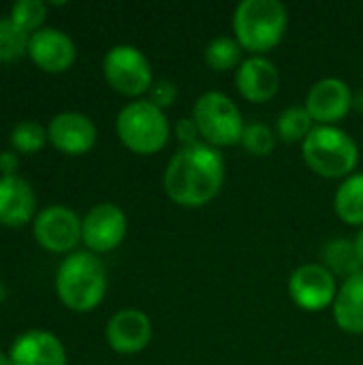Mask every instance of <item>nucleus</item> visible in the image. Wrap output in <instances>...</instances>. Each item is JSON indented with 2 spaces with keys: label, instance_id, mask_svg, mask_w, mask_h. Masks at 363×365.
<instances>
[{
  "label": "nucleus",
  "instance_id": "obj_26",
  "mask_svg": "<svg viewBox=\"0 0 363 365\" xmlns=\"http://www.w3.org/2000/svg\"><path fill=\"white\" fill-rule=\"evenodd\" d=\"M30 36L21 32L11 17L0 19V62H13L28 51Z\"/></svg>",
  "mask_w": 363,
  "mask_h": 365
},
{
  "label": "nucleus",
  "instance_id": "obj_31",
  "mask_svg": "<svg viewBox=\"0 0 363 365\" xmlns=\"http://www.w3.org/2000/svg\"><path fill=\"white\" fill-rule=\"evenodd\" d=\"M353 109L363 111V90L362 92H357V94H353Z\"/></svg>",
  "mask_w": 363,
  "mask_h": 365
},
{
  "label": "nucleus",
  "instance_id": "obj_7",
  "mask_svg": "<svg viewBox=\"0 0 363 365\" xmlns=\"http://www.w3.org/2000/svg\"><path fill=\"white\" fill-rule=\"evenodd\" d=\"M105 81L122 96L139 98L154 83V71L148 56L135 45H113L103 58Z\"/></svg>",
  "mask_w": 363,
  "mask_h": 365
},
{
  "label": "nucleus",
  "instance_id": "obj_32",
  "mask_svg": "<svg viewBox=\"0 0 363 365\" xmlns=\"http://www.w3.org/2000/svg\"><path fill=\"white\" fill-rule=\"evenodd\" d=\"M0 365H11V359H9V355L0 353Z\"/></svg>",
  "mask_w": 363,
  "mask_h": 365
},
{
  "label": "nucleus",
  "instance_id": "obj_21",
  "mask_svg": "<svg viewBox=\"0 0 363 365\" xmlns=\"http://www.w3.org/2000/svg\"><path fill=\"white\" fill-rule=\"evenodd\" d=\"M323 265L334 274V276H353V274H359L363 267L357 259V252H355V244L353 240H344V237H336L332 242H327L323 246Z\"/></svg>",
  "mask_w": 363,
  "mask_h": 365
},
{
  "label": "nucleus",
  "instance_id": "obj_27",
  "mask_svg": "<svg viewBox=\"0 0 363 365\" xmlns=\"http://www.w3.org/2000/svg\"><path fill=\"white\" fill-rule=\"evenodd\" d=\"M178 98V86L173 79H167V77H160V79H154L152 88L148 90V101L154 103L158 109H169Z\"/></svg>",
  "mask_w": 363,
  "mask_h": 365
},
{
  "label": "nucleus",
  "instance_id": "obj_1",
  "mask_svg": "<svg viewBox=\"0 0 363 365\" xmlns=\"http://www.w3.org/2000/svg\"><path fill=\"white\" fill-rule=\"evenodd\" d=\"M227 165L220 150L199 141L180 148L163 173L165 195L180 207H203L225 186Z\"/></svg>",
  "mask_w": 363,
  "mask_h": 365
},
{
  "label": "nucleus",
  "instance_id": "obj_4",
  "mask_svg": "<svg viewBox=\"0 0 363 365\" xmlns=\"http://www.w3.org/2000/svg\"><path fill=\"white\" fill-rule=\"evenodd\" d=\"M306 167L325 180H347L359 165V145L340 126H315L302 143Z\"/></svg>",
  "mask_w": 363,
  "mask_h": 365
},
{
  "label": "nucleus",
  "instance_id": "obj_29",
  "mask_svg": "<svg viewBox=\"0 0 363 365\" xmlns=\"http://www.w3.org/2000/svg\"><path fill=\"white\" fill-rule=\"evenodd\" d=\"M17 167H19V158H17V154H13V152H0V173L2 175H15V171H17Z\"/></svg>",
  "mask_w": 363,
  "mask_h": 365
},
{
  "label": "nucleus",
  "instance_id": "obj_28",
  "mask_svg": "<svg viewBox=\"0 0 363 365\" xmlns=\"http://www.w3.org/2000/svg\"><path fill=\"white\" fill-rule=\"evenodd\" d=\"M173 133H175V137L180 139L182 148H184V145H195V143H199V139H201L199 128H197V124H195L193 118H180V120L175 122V126H173Z\"/></svg>",
  "mask_w": 363,
  "mask_h": 365
},
{
  "label": "nucleus",
  "instance_id": "obj_3",
  "mask_svg": "<svg viewBox=\"0 0 363 365\" xmlns=\"http://www.w3.org/2000/svg\"><path fill=\"white\" fill-rule=\"evenodd\" d=\"M233 36L250 56H265L280 45L289 11L280 0H242L233 11Z\"/></svg>",
  "mask_w": 363,
  "mask_h": 365
},
{
  "label": "nucleus",
  "instance_id": "obj_17",
  "mask_svg": "<svg viewBox=\"0 0 363 365\" xmlns=\"http://www.w3.org/2000/svg\"><path fill=\"white\" fill-rule=\"evenodd\" d=\"M36 210L32 186L17 175L0 178V222L4 227H24Z\"/></svg>",
  "mask_w": 363,
  "mask_h": 365
},
{
  "label": "nucleus",
  "instance_id": "obj_10",
  "mask_svg": "<svg viewBox=\"0 0 363 365\" xmlns=\"http://www.w3.org/2000/svg\"><path fill=\"white\" fill-rule=\"evenodd\" d=\"M353 94L344 79L323 77L310 86L304 107L319 126H338L353 109Z\"/></svg>",
  "mask_w": 363,
  "mask_h": 365
},
{
  "label": "nucleus",
  "instance_id": "obj_5",
  "mask_svg": "<svg viewBox=\"0 0 363 365\" xmlns=\"http://www.w3.org/2000/svg\"><path fill=\"white\" fill-rule=\"evenodd\" d=\"M116 133L131 152L152 156L169 143L171 122L154 103L148 98H137L120 109L116 118Z\"/></svg>",
  "mask_w": 363,
  "mask_h": 365
},
{
  "label": "nucleus",
  "instance_id": "obj_24",
  "mask_svg": "<svg viewBox=\"0 0 363 365\" xmlns=\"http://www.w3.org/2000/svg\"><path fill=\"white\" fill-rule=\"evenodd\" d=\"M11 145L21 152V154H36L45 148V141L49 139L47 137V130L34 122V120H24L19 124L13 126L11 130Z\"/></svg>",
  "mask_w": 363,
  "mask_h": 365
},
{
  "label": "nucleus",
  "instance_id": "obj_25",
  "mask_svg": "<svg viewBox=\"0 0 363 365\" xmlns=\"http://www.w3.org/2000/svg\"><path fill=\"white\" fill-rule=\"evenodd\" d=\"M242 148L252 156H270L276 148V133L265 122H248L242 135Z\"/></svg>",
  "mask_w": 363,
  "mask_h": 365
},
{
  "label": "nucleus",
  "instance_id": "obj_9",
  "mask_svg": "<svg viewBox=\"0 0 363 365\" xmlns=\"http://www.w3.org/2000/svg\"><path fill=\"white\" fill-rule=\"evenodd\" d=\"M128 231V218L116 203H98L81 218V242L94 255L116 250Z\"/></svg>",
  "mask_w": 363,
  "mask_h": 365
},
{
  "label": "nucleus",
  "instance_id": "obj_11",
  "mask_svg": "<svg viewBox=\"0 0 363 365\" xmlns=\"http://www.w3.org/2000/svg\"><path fill=\"white\" fill-rule=\"evenodd\" d=\"M34 237L53 255L71 252L81 242V218L64 205H49L34 220Z\"/></svg>",
  "mask_w": 363,
  "mask_h": 365
},
{
  "label": "nucleus",
  "instance_id": "obj_20",
  "mask_svg": "<svg viewBox=\"0 0 363 365\" xmlns=\"http://www.w3.org/2000/svg\"><path fill=\"white\" fill-rule=\"evenodd\" d=\"M242 51L244 49L235 36L218 34V36L208 41V45L203 49V62L214 73H227L233 68L237 71V66L242 64Z\"/></svg>",
  "mask_w": 363,
  "mask_h": 365
},
{
  "label": "nucleus",
  "instance_id": "obj_19",
  "mask_svg": "<svg viewBox=\"0 0 363 365\" xmlns=\"http://www.w3.org/2000/svg\"><path fill=\"white\" fill-rule=\"evenodd\" d=\"M338 218L351 227H363V173H353L340 182L334 195Z\"/></svg>",
  "mask_w": 363,
  "mask_h": 365
},
{
  "label": "nucleus",
  "instance_id": "obj_15",
  "mask_svg": "<svg viewBox=\"0 0 363 365\" xmlns=\"http://www.w3.org/2000/svg\"><path fill=\"white\" fill-rule=\"evenodd\" d=\"M28 56L45 73H64L73 66L77 49L66 32L58 28H41L28 41Z\"/></svg>",
  "mask_w": 363,
  "mask_h": 365
},
{
  "label": "nucleus",
  "instance_id": "obj_6",
  "mask_svg": "<svg viewBox=\"0 0 363 365\" xmlns=\"http://www.w3.org/2000/svg\"><path fill=\"white\" fill-rule=\"evenodd\" d=\"M190 118L195 120L203 143L216 150L242 143L246 122L240 107L225 92L218 90L203 92L195 101Z\"/></svg>",
  "mask_w": 363,
  "mask_h": 365
},
{
  "label": "nucleus",
  "instance_id": "obj_12",
  "mask_svg": "<svg viewBox=\"0 0 363 365\" xmlns=\"http://www.w3.org/2000/svg\"><path fill=\"white\" fill-rule=\"evenodd\" d=\"M152 334L154 329L150 317L137 308H124L116 312L105 327L107 344L120 355H135L145 351L152 342Z\"/></svg>",
  "mask_w": 363,
  "mask_h": 365
},
{
  "label": "nucleus",
  "instance_id": "obj_8",
  "mask_svg": "<svg viewBox=\"0 0 363 365\" xmlns=\"http://www.w3.org/2000/svg\"><path fill=\"white\" fill-rule=\"evenodd\" d=\"M291 302L304 312H323L334 306L338 295L336 276L323 263H304L289 276Z\"/></svg>",
  "mask_w": 363,
  "mask_h": 365
},
{
  "label": "nucleus",
  "instance_id": "obj_16",
  "mask_svg": "<svg viewBox=\"0 0 363 365\" xmlns=\"http://www.w3.org/2000/svg\"><path fill=\"white\" fill-rule=\"evenodd\" d=\"M9 359L11 365H66V351L53 334L32 329L15 338Z\"/></svg>",
  "mask_w": 363,
  "mask_h": 365
},
{
  "label": "nucleus",
  "instance_id": "obj_22",
  "mask_svg": "<svg viewBox=\"0 0 363 365\" xmlns=\"http://www.w3.org/2000/svg\"><path fill=\"white\" fill-rule=\"evenodd\" d=\"M312 118L308 113V109L304 105H291L287 109H282L278 113L276 120V135L285 141V143H304V139L310 135L312 126Z\"/></svg>",
  "mask_w": 363,
  "mask_h": 365
},
{
  "label": "nucleus",
  "instance_id": "obj_14",
  "mask_svg": "<svg viewBox=\"0 0 363 365\" xmlns=\"http://www.w3.org/2000/svg\"><path fill=\"white\" fill-rule=\"evenodd\" d=\"M235 88L248 103H270L280 90V71L265 56H248L235 71Z\"/></svg>",
  "mask_w": 363,
  "mask_h": 365
},
{
  "label": "nucleus",
  "instance_id": "obj_30",
  "mask_svg": "<svg viewBox=\"0 0 363 365\" xmlns=\"http://www.w3.org/2000/svg\"><path fill=\"white\" fill-rule=\"evenodd\" d=\"M353 244H355V252H357V259H359V263H362V267H363V227L357 231V235H355Z\"/></svg>",
  "mask_w": 363,
  "mask_h": 365
},
{
  "label": "nucleus",
  "instance_id": "obj_18",
  "mask_svg": "<svg viewBox=\"0 0 363 365\" xmlns=\"http://www.w3.org/2000/svg\"><path fill=\"white\" fill-rule=\"evenodd\" d=\"M338 329L351 336L363 334V269L342 280L338 287L336 302L332 306Z\"/></svg>",
  "mask_w": 363,
  "mask_h": 365
},
{
  "label": "nucleus",
  "instance_id": "obj_2",
  "mask_svg": "<svg viewBox=\"0 0 363 365\" xmlns=\"http://www.w3.org/2000/svg\"><path fill=\"white\" fill-rule=\"evenodd\" d=\"M58 299L73 312H92L107 293V269L103 261L90 252H71L56 274Z\"/></svg>",
  "mask_w": 363,
  "mask_h": 365
},
{
  "label": "nucleus",
  "instance_id": "obj_23",
  "mask_svg": "<svg viewBox=\"0 0 363 365\" xmlns=\"http://www.w3.org/2000/svg\"><path fill=\"white\" fill-rule=\"evenodd\" d=\"M45 17H47V4L41 0H19L11 6V21L30 36L43 28Z\"/></svg>",
  "mask_w": 363,
  "mask_h": 365
},
{
  "label": "nucleus",
  "instance_id": "obj_13",
  "mask_svg": "<svg viewBox=\"0 0 363 365\" xmlns=\"http://www.w3.org/2000/svg\"><path fill=\"white\" fill-rule=\"evenodd\" d=\"M47 137L62 154L81 156L94 148L98 130L90 115L79 111H62L51 118L47 126Z\"/></svg>",
  "mask_w": 363,
  "mask_h": 365
}]
</instances>
